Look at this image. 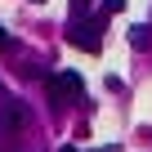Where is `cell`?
Masks as SVG:
<instances>
[{
	"instance_id": "obj_2",
	"label": "cell",
	"mask_w": 152,
	"mask_h": 152,
	"mask_svg": "<svg viewBox=\"0 0 152 152\" xmlns=\"http://www.w3.org/2000/svg\"><path fill=\"white\" fill-rule=\"evenodd\" d=\"M45 90H49V103H67V99L81 94L85 85H81L76 72H54V76H45Z\"/></svg>"
},
{
	"instance_id": "obj_7",
	"label": "cell",
	"mask_w": 152,
	"mask_h": 152,
	"mask_svg": "<svg viewBox=\"0 0 152 152\" xmlns=\"http://www.w3.org/2000/svg\"><path fill=\"white\" fill-rule=\"evenodd\" d=\"M85 5H90V0H76V9H85Z\"/></svg>"
},
{
	"instance_id": "obj_5",
	"label": "cell",
	"mask_w": 152,
	"mask_h": 152,
	"mask_svg": "<svg viewBox=\"0 0 152 152\" xmlns=\"http://www.w3.org/2000/svg\"><path fill=\"white\" fill-rule=\"evenodd\" d=\"M125 9V0H103V14H121Z\"/></svg>"
},
{
	"instance_id": "obj_8",
	"label": "cell",
	"mask_w": 152,
	"mask_h": 152,
	"mask_svg": "<svg viewBox=\"0 0 152 152\" xmlns=\"http://www.w3.org/2000/svg\"><path fill=\"white\" fill-rule=\"evenodd\" d=\"M63 152H76V148H63Z\"/></svg>"
},
{
	"instance_id": "obj_1",
	"label": "cell",
	"mask_w": 152,
	"mask_h": 152,
	"mask_svg": "<svg viewBox=\"0 0 152 152\" xmlns=\"http://www.w3.org/2000/svg\"><path fill=\"white\" fill-rule=\"evenodd\" d=\"M67 40L76 49H85V54H99L103 49V14L99 18H76V23H67Z\"/></svg>"
},
{
	"instance_id": "obj_6",
	"label": "cell",
	"mask_w": 152,
	"mask_h": 152,
	"mask_svg": "<svg viewBox=\"0 0 152 152\" xmlns=\"http://www.w3.org/2000/svg\"><path fill=\"white\" fill-rule=\"evenodd\" d=\"M5 45H9V36H5V27H0V49H5Z\"/></svg>"
},
{
	"instance_id": "obj_3",
	"label": "cell",
	"mask_w": 152,
	"mask_h": 152,
	"mask_svg": "<svg viewBox=\"0 0 152 152\" xmlns=\"http://www.w3.org/2000/svg\"><path fill=\"white\" fill-rule=\"evenodd\" d=\"M23 121H27L23 103H18V99H9V94H0V134H18V130H23Z\"/></svg>"
},
{
	"instance_id": "obj_4",
	"label": "cell",
	"mask_w": 152,
	"mask_h": 152,
	"mask_svg": "<svg viewBox=\"0 0 152 152\" xmlns=\"http://www.w3.org/2000/svg\"><path fill=\"white\" fill-rule=\"evenodd\" d=\"M130 45H134V49H152V27H139V23H134V27H130Z\"/></svg>"
}]
</instances>
